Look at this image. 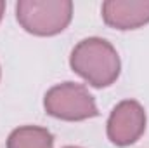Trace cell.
I'll use <instances>...</instances> for the list:
<instances>
[{
  "label": "cell",
  "instance_id": "6da1fadb",
  "mask_svg": "<svg viewBox=\"0 0 149 148\" xmlns=\"http://www.w3.org/2000/svg\"><path fill=\"white\" fill-rule=\"evenodd\" d=\"M70 65L74 73L94 87H108L120 75V56L104 38L90 37L78 42L71 51Z\"/></svg>",
  "mask_w": 149,
  "mask_h": 148
},
{
  "label": "cell",
  "instance_id": "7a4b0ae2",
  "mask_svg": "<svg viewBox=\"0 0 149 148\" xmlns=\"http://www.w3.org/2000/svg\"><path fill=\"white\" fill-rule=\"evenodd\" d=\"M19 25L38 37L61 33L73 18V2L70 0H21L16 4Z\"/></svg>",
  "mask_w": 149,
  "mask_h": 148
},
{
  "label": "cell",
  "instance_id": "3957f363",
  "mask_svg": "<svg viewBox=\"0 0 149 148\" xmlns=\"http://www.w3.org/2000/svg\"><path fill=\"white\" fill-rule=\"evenodd\" d=\"M43 106L49 115L70 122L99 115L92 94L87 91L85 85L74 82H64L49 89L43 98Z\"/></svg>",
  "mask_w": 149,
  "mask_h": 148
},
{
  "label": "cell",
  "instance_id": "277c9868",
  "mask_svg": "<svg viewBox=\"0 0 149 148\" xmlns=\"http://www.w3.org/2000/svg\"><path fill=\"white\" fill-rule=\"evenodd\" d=\"M146 131V111L135 99H125L113 108L108 118V138L116 147L135 143Z\"/></svg>",
  "mask_w": 149,
  "mask_h": 148
},
{
  "label": "cell",
  "instance_id": "5b68a950",
  "mask_svg": "<svg viewBox=\"0 0 149 148\" xmlns=\"http://www.w3.org/2000/svg\"><path fill=\"white\" fill-rule=\"evenodd\" d=\"M102 19L116 30H135L149 23V2L109 0L102 4Z\"/></svg>",
  "mask_w": 149,
  "mask_h": 148
},
{
  "label": "cell",
  "instance_id": "8992f818",
  "mask_svg": "<svg viewBox=\"0 0 149 148\" xmlns=\"http://www.w3.org/2000/svg\"><path fill=\"white\" fill-rule=\"evenodd\" d=\"M7 148H54V136L45 127L23 125L9 134Z\"/></svg>",
  "mask_w": 149,
  "mask_h": 148
},
{
  "label": "cell",
  "instance_id": "52a82bcc",
  "mask_svg": "<svg viewBox=\"0 0 149 148\" xmlns=\"http://www.w3.org/2000/svg\"><path fill=\"white\" fill-rule=\"evenodd\" d=\"M3 11H5V2L0 0V19H2V16H3Z\"/></svg>",
  "mask_w": 149,
  "mask_h": 148
},
{
  "label": "cell",
  "instance_id": "ba28073f",
  "mask_svg": "<svg viewBox=\"0 0 149 148\" xmlns=\"http://www.w3.org/2000/svg\"><path fill=\"white\" fill-rule=\"evenodd\" d=\"M66 148H80V147H66Z\"/></svg>",
  "mask_w": 149,
  "mask_h": 148
}]
</instances>
